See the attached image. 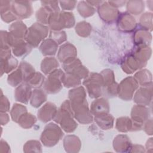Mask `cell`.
<instances>
[{
  "label": "cell",
  "mask_w": 153,
  "mask_h": 153,
  "mask_svg": "<svg viewBox=\"0 0 153 153\" xmlns=\"http://www.w3.org/2000/svg\"><path fill=\"white\" fill-rule=\"evenodd\" d=\"M152 50L149 46L139 45L131 52L121 64V68L127 74H131L135 71L145 66L149 59Z\"/></svg>",
  "instance_id": "6da1fadb"
},
{
  "label": "cell",
  "mask_w": 153,
  "mask_h": 153,
  "mask_svg": "<svg viewBox=\"0 0 153 153\" xmlns=\"http://www.w3.org/2000/svg\"><path fill=\"white\" fill-rule=\"evenodd\" d=\"M74 115L71 109L69 100H66L57 109L54 121L60 124L62 129L67 133L73 132L78 126L73 119Z\"/></svg>",
  "instance_id": "7a4b0ae2"
},
{
  "label": "cell",
  "mask_w": 153,
  "mask_h": 153,
  "mask_svg": "<svg viewBox=\"0 0 153 153\" xmlns=\"http://www.w3.org/2000/svg\"><path fill=\"white\" fill-rule=\"evenodd\" d=\"M48 25L51 30L60 31L63 28H70L75 25V18L69 12H56L50 15Z\"/></svg>",
  "instance_id": "3957f363"
},
{
  "label": "cell",
  "mask_w": 153,
  "mask_h": 153,
  "mask_svg": "<svg viewBox=\"0 0 153 153\" xmlns=\"http://www.w3.org/2000/svg\"><path fill=\"white\" fill-rule=\"evenodd\" d=\"M48 32L47 26L40 23H35L27 29L25 41L32 47H37L47 37Z\"/></svg>",
  "instance_id": "277c9868"
},
{
  "label": "cell",
  "mask_w": 153,
  "mask_h": 153,
  "mask_svg": "<svg viewBox=\"0 0 153 153\" xmlns=\"http://www.w3.org/2000/svg\"><path fill=\"white\" fill-rule=\"evenodd\" d=\"M63 136L62 129L56 124L51 123L45 127L40 139L44 146L52 147L59 142Z\"/></svg>",
  "instance_id": "5b68a950"
},
{
  "label": "cell",
  "mask_w": 153,
  "mask_h": 153,
  "mask_svg": "<svg viewBox=\"0 0 153 153\" xmlns=\"http://www.w3.org/2000/svg\"><path fill=\"white\" fill-rule=\"evenodd\" d=\"M83 84L86 87L90 97L97 98L102 94L103 80L100 74H89L84 80Z\"/></svg>",
  "instance_id": "8992f818"
},
{
  "label": "cell",
  "mask_w": 153,
  "mask_h": 153,
  "mask_svg": "<svg viewBox=\"0 0 153 153\" xmlns=\"http://www.w3.org/2000/svg\"><path fill=\"white\" fill-rule=\"evenodd\" d=\"M70 105L74 117L79 123L85 124L93 121V116L88 109L87 100L79 102H70Z\"/></svg>",
  "instance_id": "52a82bcc"
},
{
  "label": "cell",
  "mask_w": 153,
  "mask_h": 153,
  "mask_svg": "<svg viewBox=\"0 0 153 153\" xmlns=\"http://www.w3.org/2000/svg\"><path fill=\"white\" fill-rule=\"evenodd\" d=\"M65 73L60 69H57L50 74L44 83V88L47 93L55 94L62 88Z\"/></svg>",
  "instance_id": "ba28073f"
},
{
  "label": "cell",
  "mask_w": 153,
  "mask_h": 153,
  "mask_svg": "<svg viewBox=\"0 0 153 153\" xmlns=\"http://www.w3.org/2000/svg\"><path fill=\"white\" fill-rule=\"evenodd\" d=\"M149 109L146 108L145 106L140 105L134 106L131 112L132 126L130 131H133L141 130L143 126L144 122L149 119Z\"/></svg>",
  "instance_id": "9c48e42d"
},
{
  "label": "cell",
  "mask_w": 153,
  "mask_h": 153,
  "mask_svg": "<svg viewBox=\"0 0 153 153\" xmlns=\"http://www.w3.org/2000/svg\"><path fill=\"white\" fill-rule=\"evenodd\" d=\"M138 83L133 76H128L124 79L118 87V95L119 97L124 100H130L135 90L138 88Z\"/></svg>",
  "instance_id": "30bf717a"
},
{
  "label": "cell",
  "mask_w": 153,
  "mask_h": 153,
  "mask_svg": "<svg viewBox=\"0 0 153 153\" xmlns=\"http://www.w3.org/2000/svg\"><path fill=\"white\" fill-rule=\"evenodd\" d=\"M100 74L103 80V91L109 97L117 95L118 84L115 81L113 71L110 69H105L102 71Z\"/></svg>",
  "instance_id": "8fae6325"
},
{
  "label": "cell",
  "mask_w": 153,
  "mask_h": 153,
  "mask_svg": "<svg viewBox=\"0 0 153 153\" xmlns=\"http://www.w3.org/2000/svg\"><path fill=\"white\" fill-rule=\"evenodd\" d=\"M11 10L18 19H26L29 17L32 13V2L27 1H11Z\"/></svg>",
  "instance_id": "7c38bea8"
},
{
  "label": "cell",
  "mask_w": 153,
  "mask_h": 153,
  "mask_svg": "<svg viewBox=\"0 0 153 153\" xmlns=\"http://www.w3.org/2000/svg\"><path fill=\"white\" fill-rule=\"evenodd\" d=\"M63 68L66 73L74 75L81 79L87 78L89 74L88 69L76 58L68 63L63 64Z\"/></svg>",
  "instance_id": "4fadbf2b"
},
{
  "label": "cell",
  "mask_w": 153,
  "mask_h": 153,
  "mask_svg": "<svg viewBox=\"0 0 153 153\" xmlns=\"http://www.w3.org/2000/svg\"><path fill=\"white\" fill-rule=\"evenodd\" d=\"M98 13L100 17L106 22H112L117 19L120 14L119 11L111 6L108 2H103L98 7Z\"/></svg>",
  "instance_id": "5bb4252c"
},
{
  "label": "cell",
  "mask_w": 153,
  "mask_h": 153,
  "mask_svg": "<svg viewBox=\"0 0 153 153\" xmlns=\"http://www.w3.org/2000/svg\"><path fill=\"white\" fill-rule=\"evenodd\" d=\"M76 49L74 45L67 42L62 45L58 51L57 57L63 64L68 63L76 59Z\"/></svg>",
  "instance_id": "9a60e30c"
},
{
  "label": "cell",
  "mask_w": 153,
  "mask_h": 153,
  "mask_svg": "<svg viewBox=\"0 0 153 153\" xmlns=\"http://www.w3.org/2000/svg\"><path fill=\"white\" fill-rule=\"evenodd\" d=\"M117 26L120 30L123 32H131L136 29L135 19L128 13L120 14L117 18Z\"/></svg>",
  "instance_id": "2e32d148"
},
{
  "label": "cell",
  "mask_w": 153,
  "mask_h": 153,
  "mask_svg": "<svg viewBox=\"0 0 153 153\" xmlns=\"http://www.w3.org/2000/svg\"><path fill=\"white\" fill-rule=\"evenodd\" d=\"M152 85L149 86H141L134 95L133 101L137 105L148 106L152 100Z\"/></svg>",
  "instance_id": "e0dca14e"
},
{
  "label": "cell",
  "mask_w": 153,
  "mask_h": 153,
  "mask_svg": "<svg viewBox=\"0 0 153 153\" xmlns=\"http://www.w3.org/2000/svg\"><path fill=\"white\" fill-rule=\"evenodd\" d=\"M32 92L31 86L27 82H23L18 85L15 90V99L17 102L27 104L30 99Z\"/></svg>",
  "instance_id": "ac0fdd59"
},
{
  "label": "cell",
  "mask_w": 153,
  "mask_h": 153,
  "mask_svg": "<svg viewBox=\"0 0 153 153\" xmlns=\"http://www.w3.org/2000/svg\"><path fill=\"white\" fill-rule=\"evenodd\" d=\"M57 111V107L54 103L47 102L38 111V117L42 122L47 123L54 118Z\"/></svg>",
  "instance_id": "d6986e66"
},
{
  "label": "cell",
  "mask_w": 153,
  "mask_h": 153,
  "mask_svg": "<svg viewBox=\"0 0 153 153\" xmlns=\"http://www.w3.org/2000/svg\"><path fill=\"white\" fill-rule=\"evenodd\" d=\"M133 41L136 46H149L152 41V35L148 30L140 26L133 34Z\"/></svg>",
  "instance_id": "ffe728a7"
},
{
  "label": "cell",
  "mask_w": 153,
  "mask_h": 153,
  "mask_svg": "<svg viewBox=\"0 0 153 153\" xmlns=\"http://www.w3.org/2000/svg\"><path fill=\"white\" fill-rule=\"evenodd\" d=\"M131 143L127 135L120 134L117 136L113 142L114 150L118 152H130Z\"/></svg>",
  "instance_id": "44dd1931"
},
{
  "label": "cell",
  "mask_w": 153,
  "mask_h": 153,
  "mask_svg": "<svg viewBox=\"0 0 153 153\" xmlns=\"http://www.w3.org/2000/svg\"><path fill=\"white\" fill-rule=\"evenodd\" d=\"M90 112L94 116L108 114L109 111V105L108 101L104 99L100 98L94 100L90 106Z\"/></svg>",
  "instance_id": "7402d4cb"
},
{
  "label": "cell",
  "mask_w": 153,
  "mask_h": 153,
  "mask_svg": "<svg viewBox=\"0 0 153 153\" xmlns=\"http://www.w3.org/2000/svg\"><path fill=\"white\" fill-rule=\"evenodd\" d=\"M81 146L79 139L74 135H68L63 140V146L68 152H78Z\"/></svg>",
  "instance_id": "603a6c76"
},
{
  "label": "cell",
  "mask_w": 153,
  "mask_h": 153,
  "mask_svg": "<svg viewBox=\"0 0 153 153\" xmlns=\"http://www.w3.org/2000/svg\"><path fill=\"white\" fill-rule=\"evenodd\" d=\"M58 48V44L51 38L42 41L39 46V50L42 54L46 56H54L56 54Z\"/></svg>",
  "instance_id": "cb8c5ba5"
},
{
  "label": "cell",
  "mask_w": 153,
  "mask_h": 153,
  "mask_svg": "<svg viewBox=\"0 0 153 153\" xmlns=\"http://www.w3.org/2000/svg\"><path fill=\"white\" fill-rule=\"evenodd\" d=\"M27 29L26 26L22 21H17L9 27V32L17 38L25 39Z\"/></svg>",
  "instance_id": "d4e9b609"
},
{
  "label": "cell",
  "mask_w": 153,
  "mask_h": 153,
  "mask_svg": "<svg viewBox=\"0 0 153 153\" xmlns=\"http://www.w3.org/2000/svg\"><path fill=\"white\" fill-rule=\"evenodd\" d=\"M59 64L56 59L53 57L44 58L41 64V69L45 75H49L57 69Z\"/></svg>",
  "instance_id": "484cf974"
},
{
  "label": "cell",
  "mask_w": 153,
  "mask_h": 153,
  "mask_svg": "<svg viewBox=\"0 0 153 153\" xmlns=\"http://www.w3.org/2000/svg\"><path fill=\"white\" fill-rule=\"evenodd\" d=\"M94 121L103 130L112 128L114 118L112 115L108 114L99 115L94 117Z\"/></svg>",
  "instance_id": "4316f807"
},
{
  "label": "cell",
  "mask_w": 153,
  "mask_h": 153,
  "mask_svg": "<svg viewBox=\"0 0 153 153\" xmlns=\"http://www.w3.org/2000/svg\"><path fill=\"white\" fill-rule=\"evenodd\" d=\"M46 100L47 96L44 90L36 88L32 91L30 103L33 107L38 108Z\"/></svg>",
  "instance_id": "83f0119b"
},
{
  "label": "cell",
  "mask_w": 153,
  "mask_h": 153,
  "mask_svg": "<svg viewBox=\"0 0 153 153\" xmlns=\"http://www.w3.org/2000/svg\"><path fill=\"white\" fill-rule=\"evenodd\" d=\"M134 78L140 86L145 87L152 85V74L146 69H143L136 72Z\"/></svg>",
  "instance_id": "f1b7e54d"
},
{
  "label": "cell",
  "mask_w": 153,
  "mask_h": 153,
  "mask_svg": "<svg viewBox=\"0 0 153 153\" xmlns=\"http://www.w3.org/2000/svg\"><path fill=\"white\" fill-rule=\"evenodd\" d=\"M18 65L17 60L10 56L5 59H1V76L4 73L8 74L16 69Z\"/></svg>",
  "instance_id": "f546056e"
},
{
  "label": "cell",
  "mask_w": 153,
  "mask_h": 153,
  "mask_svg": "<svg viewBox=\"0 0 153 153\" xmlns=\"http://www.w3.org/2000/svg\"><path fill=\"white\" fill-rule=\"evenodd\" d=\"M32 47L25 41L12 48L13 54L17 57H23L27 55L32 50Z\"/></svg>",
  "instance_id": "4dcf8cb0"
},
{
  "label": "cell",
  "mask_w": 153,
  "mask_h": 153,
  "mask_svg": "<svg viewBox=\"0 0 153 153\" xmlns=\"http://www.w3.org/2000/svg\"><path fill=\"white\" fill-rule=\"evenodd\" d=\"M19 67L23 74V82H27L29 81L36 72L33 67L25 61L22 62L19 65Z\"/></svg>",
  "instance_id": "1f68e13d"
},
{
  "label": "cell",
  "mask_w": 153,
  "mask_h": 153,
  "mask_svg": "<svg viewBox=\"0 0 153 153\" xmlns=\"http://www.w3.org/2000/svg\"><path fill=\"white\" fill-rule=\"evenodd\" d=\"M127 10L131 14L137 16L144 10V2L142 1H128Z\"/></svg>",
  "instance_id": "d6a6232c"
},
{
  "label": "cell",
  "mask_w": 153,
  "mask_h": 153,
  "mask_svg": "<svg viewBox=\"0 0 153 153\" xmlns=\"http://www.w3.org/2000/svg\"><path fill=\"white\" fill-rule=\"evenodd\" d=\"M8 82L12 87L18 86L19 84L23 82V76L21 69L19 68L14 72L11 73L7 78Z\"/></svg>",
  "instance_id": "836d02e7"
},
{
  "label": "cell",
  "mask_w": 153,
  "mask_h": 153,
  "mask_svg": "<svg viewBox=\"0 0 153 153\" xmlns=\"http://www.w3.org/2000/svg\"><path fill=\"white\" fill-rule=\"evenodd\" d=\"M78 11L83 17L91 16L95 13V9L87 1H80L77 7Z\"/></svg>",
  "instance_id": "e575fe53"
},
{
  "label": "cell",
  "mask_w": 153,
  "mask_h": 153,
  "mask_svg": "<svg viewBox=\"0 0 153 153\" xmlns=\"http://www.w3.org/2000/svg\"><path fill=\"white\" fill-rule=\"evenodd\" d=\"M36 122V117L32 114L26 112L19 119L18 124L24 128H31Z\"/></svg>",
  "instance_id": "d590c367"
},
{
  "label": "cell",
  "mask_w": 153,
  "mask_h": 153,
  "mask_svg": "<svg viewBox=\"0 0 153 153\" xmlns=\"http://www.w3.org/2000/svg\"><path fill=\"white\" fill-rule=\"evenodd\" d=\"M132 121L128 117H120L116 121V128L120 132H127L131 130Z\"/></svg>",
  "instance_id": "8d00e7d4"
},
{
  "label": "cell",
  "mask_w": 153,
  "mask_h": 153,
  "mask_svg": "<svg viewBox=\"0 0 153 153\" xmlns=\"http://www.w3.org/2000/svg\"><path fill=\"white\" fill-rule=\"evenodd\" d=\"M26 112H27L26 106L20 104L15 103L13 105L10 112L11 119L13 121L18 123L20 118Z\"/></svg>",
  "instance_id": "74e56055"
},
{
  "label": "cell",
  "mask_w": 153,
  "mask_h": 153,
  "mask_svg": "<svg viewBox=\"0 0 153 153\" xmlns=\"http://www.w3.org/2000/svg\"><path fill=\"white\" fill-rule=\"evenodd\" d=\"M53 13L48 8L42 7L36 13V18L39 23L47 25L48 22V19L50 15Z\"/></svg>",
  "instance_id": "f35d334b"
},
{
  "label": "cell",
  "mask_w": 153,
  "mask_h": 153,
  "mask_svg": "<svg viewBox=\"0 0 153 153\" xmlns=\"http://www.w3.org/2000/svg\"><path fill=\"white\" fill-rule=\"evenodd\" d=\"M75 31L78 35L82 37H87L90 34L91 26L90 23L86 22H81L77 23L75 27Z\"/></svg>",
  "instance_id": "ab89813d"
},
{
  "label": "cell",
  "mask_w": 153,
  "mask_h": 153,
  "mask_svg": "<svg viewBox=\"0 0 153 153\" xmlns=\"http://www.w3.org/2000/svg\"><path fill=\"white\" fill-rule=\"evenodd\" d=\"M63 84L67 88L76 87L81 84V79L71 74L65 73Z\"/></svg>",
  "instance_id": "60d3db41"
},
{
  "label": "cell",
  "mask_w": 153,
  "mask_h": 153,
  "mask_svg": "<svg viewBox=\"0 0 153 153\" xmlns=\"http://www.w3.org/2000/svg\"><path fill=\"white\" fill-rule=\"evenodd\" d=\"M41 145L39 141L30 140L27 141L23 146V151L25 152H41Z\"/></svg>",
  "instance_id": "b9f144b4"
},
{
  "label": "cell",
  "mask_w": 153,
  "mask_h": 153,
  "mask_svg": "<svg viewBox=\"0 0 153 153\" xmlns=\"http://www.w3.org/2000/svg\"><path fill=\"white\" fill-rule=\"evenodd\" d=\"M152 13H145L140 18V25L142 27L151 31L152 30Z\"/></svg>",
  "instance_id": "7bdbcfd3"
},
{
  "label": "cell",
  "mask_w": 153,
  "mask_h": 153,
  "mask_svg": "<svg viewBox=\"0 0 153 153\" xmlns=\"http://www.w3.org/2000/svg\"><path fill=\"white\" fill-rule=\"evenodd\" d=\"M45 77L40 72H36L32 78L27 82L31 86L32 88H38L44 85Z\"/></svg>",
  "instance_id": "ee69618b"
},
{
  "label": "cell",
  "mask_w": 153,
  "mask_h": 153,
  "mask_svg": "<svg viewBox=\"0 0 153 153\" xmlns=\"http://www.w3.org/2000/svg\"><path fill=\"white\" fill-rule=\"evenodd\" d=\"M50 38L54 40L57 44H60L66 40V35L65 31H51Z\"/></svg>",
  "instance_id": "f6af8a7d"
},
{
  "label": "cell",
  "mask_w": 153,
  "mask_h": 153,
  "mask_svg": "<svg viewBox=\"0 0 153 153\" xmlns=\"http://www.w3.org/2000/svg\"><path fill=\"white\" fill-rule=\"evenodd\" d=\"M1 16L2 20L7 23H9V22H13L14 20H16L17 19H18V17L13 13L11 8V10H8L5 13H1Z\"/></svg>",
  "instance_id": "bcb514c9"
},
{
  "label": "cell",
  "mask_w": 153,
  "mask_h": 153,
  "mask_svg": "<svg viewBox=\"0 0 153 153\" xmlns=\"http://www.w3.org/2000/svg\"><path fill=\"white\" fill-rule=\"evenodd\" d=\"M42 7L48 8L52 13L60 12L57 1H41Z\"/></svg>",
  "instance_id": "7dc6e473"
},
{
  "label": "cell",
  "mask_w": 153,
  "mask_h": 153,
  "mask_svg": "<svg viewBox=\"0 0 153 153\" xmlns=\"http://www.w3.org/2000/svg\"><path fill=\"white\" fill-rule=\"evenodd\" d=\"M10 102L8 99L3 95L1 97V112H6L9 111Z\"/></svg>",
  "instance_id": "c3c4849f"
},
{
  "label": "cell",
  "mask_w": 153,
  "mask_h": 153,
  "mask_svg": "<svg viewBox=\"0 0 153 153\" xmlns=\"http://www.w3.org/2000/svg\"><path fill=\"white\" fill-rule=\"evenodd\" d=\"M76 3L75 1H60L61 7L63 10H72L75 7Z\"/></svg>",
  "instance_id": "681fc988"
},
{
  "label": "cell",
  "mask_w": 153,
  "mask_h": 153,
  "mask_svg": "<svg viewBox=\"0 0 153 153\" xmlns=\"http://www.w3.org/2000/svg\"><path fill=\"white\" fill-rule=\"evenodd\" d=\"M144 130L147 133V134L152 135V120L150 119L146 121V123L144 124L143 127Z\"/></svg>",
  "instance_id": "f907efd6"
},
{
  "label": "cell",
  "mask_w": 153,
  "mask_h": 153,
  "mask_svg": "<svg viewBox=\"0 0 153 153\" xmlns=\"http://www.w3.org/2000/svg\"><path fill=\"white\" fill-rule=\"evenodd\" d=\"M9 121V116L6 112L1 113V125H5Z\"/></svg>",
  "instance_id": "816d5d0a"
},
{
  "label": "cell",
  "mask_w": 153,
  "mask_h": 153,
  "mask_svg": "<svg viewBox=\"0 0 153 153\" xmlns=\"http://www.w3.org/2000/svg\"><path fill=\"white\" fill-rule=\"evenodd\" d=\"M111 6L116 8L118 7H122L126 2V1H108V2Z\"/></svg>",
  "instance_id": "f5cc1de1"
},
{
  "label": "cell",
  "mask_w": 153,
  "mask_h": 153,
  "mask_svg": "<svg viewBox=\"0 0 153 153\" xmlns=\"http://www.w3.org/2000/svg\"><path fill=\"white\" fill-rule=\"evenodd\" d=\"M147 151L148 152H152V137L149 138V139L147 141L146 144Z\"/></svg>",
  "instance_id": "db71d44e"
}]
</instances>
